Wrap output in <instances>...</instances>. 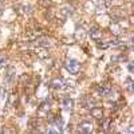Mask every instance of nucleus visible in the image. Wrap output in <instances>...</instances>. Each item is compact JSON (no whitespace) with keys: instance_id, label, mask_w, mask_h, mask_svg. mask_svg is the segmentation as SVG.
Instances as JSON below:
<instances>
[{"instance_id":"nucleus-1","label":"nucleus","mask_w":134,"mask_h":134,"mask_svg":"<svg viewBox=\"0 0 134 134\" xmlns=\"http://www.w3.org/2000/svg\"><path fill=\"white\" fill-rule=\"evenodd\" d=\"M64 67L70 74H78L81 66H79V62H78L76 59H67L66 63H64Z\"/></svg>"},{"instance_id":"nucleus-2","label":"nucleus","mask_w":134,"mask_h":134,"mask_svg":"<svg viewBox=\"0 0 134 134\" xmlns=\"http://www.w3.org/2000/svg\"><path fill=\"white\" fill-rule=\"evenodd\" d=\"M88 35H90V38L94 42H99L100 39H102V31H100L97 26H93L90 30H88Z\"/></svg>"},{"instance_id":"nucleus-3","label":"nucleus","mask_w":134,"mask_h":134,"mask_svg":"<svg viewBox=\"0 0 134 134\" xmlns=\"http://www.w3.org/2000/svg\"><path fill=\"white\" fill-rule=\"evenodd\" d=\"M78 129H79L81 133L88 134V133H91V131H93V125H91L88 121H83V122H81V124L78 125Z\"/></svg>"},{"instance_id":"nucleus-4","label":"nucleus","mask_w":134,"mask_h":134,"mask_svg":"<svg viewBox=\"0 0 134 134\" xmlns=\"http://www.w3.org/2000/svg\"><path fill=\"white\" fill-rule=\"evenodd\" d=\"M111 93V87L107 85H99L98 86V95L100 97H109Z\"/></svg>"},{"instance_id":"nucleus-5","label":"nucleus","mask_w":134,"mask_h":134,"mask_svg":"<svg viewBox=\"0 0 134 134\" xmlns=\"http://www.w3.org/2000/svg\"><path fill=\"white\" fill-rule=\"evenodd\" d=\"M51 87L54 88V90H62L63 88V85H64V79H62V78H55V79L51 81Z\"/></svg>"},{"instance_id":"nucleus-6","label":"nucleus","mask_w":134,"mask_h":134,"mask_svg":"<svg viewBox=\"0 0 134 134\" xmlns=\"http://www.w3.org/2000/svg\"><path fill=\"white\" fill-rule=\"evenodd\" d=\"M36 55H38V58H40V59H47L50 54H48L47 47H42V46H39V47L36 48Z\"/></svg>"},{"instance_id":"nucleus-7","label":"nucleus","mask_w":134,"mask_h":134,"mask_svg":"<svg viewBox=\"0 0 134 134\" xmlns=\"http://www.w3.org/2000/svg\"><path fill=\"white\" fill-rule=\"evenodd\" d=\"M14 76H15V67H8L7 69V71H5V75H4V81L5 82H12V79H14Z\"/></svg>"},{"instance_id":"nucleus-8","label":"nucleus","mask_w":134,"mask_h":134,"mask_svg":"<svg viewBox=\"0 0 134 134\" xmlns=\"http://www.w3.org/2000/svg\"><path fill=\"white\" fill-rule=\"evenodd\" d=\"M90 113H91V115L95 119H102L103 118V110H102V107H93Z\"/></svg>"},{"instance_id":"nucleus-9","label":"nucleus","mask_w":134,"mask_h":134,"mask_svg":"<svg viewBox=\"0 0 134 134\" xmlns=\"http://www.w3.org/2000/svg\"><path fill=\"white\" fill-rule=\"evenodd\" d=\"M62 106H63L64 110H71L74 107V100L71 98H64L62 100Z\"/></svg>"},{"instance_id":"nucleus-10","label":"nucleus","mask_w":134,"mask_h":134,"mask_svg":"<svg viewBox=\"0 0 134 134\" xmlns=\"http://www.w3.org/2000/svg\"><path fill=\"white\" fill-rule=\"evenodd\" d=\"M54 121V126L58 129V131L60 133L62 130H63V119L62 118H55V119H52Z\"/></svg>"},{"instance_id":"nucleus-11","label":"nucleus","mask_w":134,"mask_h":134,"mask_svg":"<svg viewBox=\"0 0 134 134\" xmlns=\"http://www.w3.org/2000/svg\"><path fill=\"white\" fill-rule=\"evenodd\" d=\"M111 32H114L115 35H119L121 32H124V30L119 24H111Z\"/></svg>"},{"instance_id":"nucleus-12","label":"nucleus","mask_w":134,"mask_h":134,"mask_svg":"<svg viewBox=\"0 0 134 134\" xmlns=\"http://www.w3.org/2000/svg\"><path fill=\"white\" fill-rule=\"evenodd\" d=\"M74 87H75V82H74V81H70V79L64 81V85H63V88H64V90H69V88H74Z\"/></svg>"},{"instance_id":"nucleus-13","label":"nucleus","mask_w":134,"mask_h":134,"mask_svg":"<svg viewBox=\"0 0 134 134\" xmlns=\"http://www.w3.org/2000/svg\"><path fill=\"white\" fill-rule=\"evenodd\" d=\"M126 88H127V91H129V93H133V91H134L131 78H127V79H126Z\"/></svg>"},{"instance_id":"nucleus-14","label":"nucleus","mask_w":134,"mask_h":134,"mask_svg":"<svg viewBox=\"0 0 134 134\" xmlns=\"http://www.w3.org/2000/svg\"><path fill=\"white\" fill-rule=\"evenodd\" d=\"M60 14H62V15H64V16H70V15L72 14V8L64 7V8H62V9H60Z\"/></svg>"},{"instance_id":"nucleus-15","label":"nucleus","mask_w":134,"mask_h":134,"mask_svg":"<svg viewBox=\"0 0 134 134\" xmlns=\"http://www.w3.org/2000/svg\"><path fill=\"white\" fill-rule=\"evenodd\" d=\"M38 43H39V46H42V47H47V46H50V40H47V39H40V40H38Z\"/></svg>"},{"instance_id":"nucleus-16","label":"nucleus","mask_w":134,"mask_h":134,"mask_svg":"<svg viewBox=\"0 0 134 134\" xmlns=\"http://www.w3.org/2000/svg\"><path fill=\"white\" fill-rule=\"evenodd\" d=\"M85 38V32H83V28H76V39H83Z\"/></svg>"},{"instance_id":"nucleus-17","label":"nucleus","mask_w":134,"mask_h":134,"mask_svg":"<svg viewBox=\"0 0 134 134\" xmlns=\"http://www.w3.org/2000/svg\"><path fill=\"white\" fill-rule=\"evenodd\" d=\"M23 9H24L23 14H31L32 12V5H30V4L28 5H23Z\"/></svg>"},{"instance_id":"nucleus-18","label":"nucleus","mask_w":134,"mask_h":134,"mask_svg":"<svg viewBox=\"0 0 134 134\" xmlns=\"http://www.w3.org/2000/svg\"><path fill=\"white\" fill-rule=\"evenodd\" d=\"M5 64H7V58L5 57H0V69L5 67Z\"/></svg>"},{"instance_id":"nucleus-19","label":"nucleus","mask_w":134,"mask_h":134,"mask_svg":"<svg viewBox=\"0 0 134 134\" xmlns=\"http://www.w3.org/2000/svg\"><path fill=\"white\" fill-rule=\"evenodd\" d=\"M47 133H59V131H58V129H57V127H55V126L52 125V126H50V129L47 130Z\"/></svg>"},{"instance_id":"nucleus-20","label":"nucleus","mask_w":134,"mask_h":134,"mask_svg":"<svg viewBox=\"0 0 134 134\" xmlns=\"http://www.w3.org/2000/svg\"><path fill=\"white\" fill-rule=\"evenodd\" d=\"M109 125H110V119H106V121L103 122V129L107 130V129H109Z\"/></svg>"},{"instance_id":"nucleus-21","label":"nucleus","mask_w":134,"mask_h":134,"mask_svg":"<svg viewBox=\"0 0 134 134\" xmlns=\"http://www.w3.org/2000/svg\"><path fill=\"white\" fill-rule=\"evenodd\" d=\"M129 71L133 72V63H129Z\"/></svg>"},{"instance_id":"nucleus-22","label":"nucleus","mask_w":134,"mask_h":134,"mask_svg":"<svg viewBox=\"0 0 134 134\" xmlns=\"http://www.w3.org/2000/svg\"><path fill=\"white\" fill-rule=\"evenodd\" d=\"M0 12H2V8H0Z\"/></svg>"}]
</instances>
